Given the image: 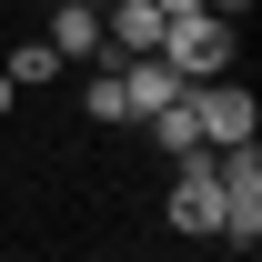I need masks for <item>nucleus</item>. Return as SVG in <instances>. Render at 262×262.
Listing matches in <instances>:
<instances>
[{
	"mask_svg": "<svg viewBox=\"0 0 262 262\" xmlns=\"http://www.w3.org/2000/svg\"><path fill=\"white\" fill-rule=\"evenodd\" d=\"M111 71H121V101H131V121H162L171 101L192 91V81H182V71H171L162 51H151V61H111Z\"/></svg>",
	"mask_w": 262,
	"mask_h": 262,
	"instance_id": "20e7f679",
	"label": "nucleus"
},
{
	"mask_svg": "<svg viewBox=\"0 0 262 262\" xmlns=\"http://www.w3.org/2000/svg\"><path fill=\"white\" fill-rule=\"evenodd\" d=\"M192 121H202V151H232V141L262 131V101L242 81H192Z\"/></svg>",
	"mask_w": 262,
	"mask_h": 262,
	"instance_id": "f03ea898",
	"label": "nucleus"
},
{
	"mask_svg": "<svg viewBox=\"0 0 262 262\" xmlns=\"http://www.w3.org/2000/svg\"><path fill=\"white\" fill-rule=\"evenodd\" d=\"M10 101H20V91H10V81H0V111H10Z\"/></svg>",
	"mask_w": 262,
	"mask_h": 262,
	"instance_id": "1a4fd4ad",
	"label": "nucleus"
},
{
	"mask_svg": "<svg viewBox=\"0 0 262 262\" xmlns=\"http://www.w3.org/2000/svg\"><path fill=\"white\" fill-rule=\"evenodd\" d=\"M0 81H10V91H40V81H61V61H51V40H20V51L0 61Z\"/></svg>",
	"mask_w": 262,
	"mask_h": 262,
	"instance_id": "423d86ee",
	"label": "nucleus"
},
{
	"mask_svg": "<svg viewBox=\"0 0 262 262\" xmlns=\"http://www.w3.org/2000/svg\"><path fill=\"white\" fill-rule=\"evenodd\" d=\"M151 131H162V151H171V162H192V151H202V121H192V91L171 101V111H162Z\"/></svg>",
	"mask_w": 262,
	"mask_h": 262,
	"instance_id": "6e6552de",
	"label": "nucleus"
},
{
	"mask_svg": "<svg viewBox=\"0 0 262 262\" xmlns=\"http://www.w3.org/2000/svg\"><path fill=\"white\" fill-rule=\"evenodd\" d=\"M232 51H242V20H182V31H162V61L182 71V81H222L232 71Z\"/></svg>",
	"mask_w": 262,
	"mask_h": 262,
	"instance_id": "f257e3e1",
	"label": "nucleus"
},
{
	"mask_svg": "<svg viewBox=\"0 0 262 262\" xmlns=\"http://www.w3.org/2000/svg\"><path fill=\"white\" fill-rule=\"evenodd\" d=\"M81 111H91L101 131H121V121H131V101H121V71H111V61L91 71V91H81Z\"/></svg>",
	"mask_w": 262,
	"mask_h": 262,
	"instance_id": "0eeeda50",
	"label": "nucleus"
},
{
	"mask_svg": "<svg viewBox=\"0 0 262 262\" xmlns=\"http://www.w3.org/2000/svg\"><path fill=\"white\" fill-rule=\"evenodd\" d=\"M171 232H222V162L212 151H192L171 171Z\"/></svg>",
	"mask_w": 262,
	"mask_h": 262,
	"instance_id": "7ed1b4c3",
	"label": "nucleus"
},
{
	"mask_svg": "<svg viewBox=\"0 0 262 262\" xmlns=\"http://www.w3.org/2000/svg\"><path fill=\"white\" fill-rule=\"evenodd\" d=\"M40 40H51V61H61V71H71V61H81V71H101V10H91V0H61Z\"/></svg>",
	"mask_w": 262,
	"mask_h": 262,
	"instance_id": "39448f33",
	"label": "nucleus"
}]
</instances>
